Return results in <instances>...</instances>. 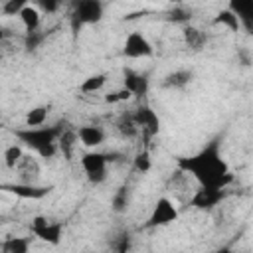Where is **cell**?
<instances>
[{"instance_id":"obj_30","label":"cell","mask_w":253,"mask_h":253,"mask_svg":"<svg viewBox=\"0 0 253 253\" xmlns=\"http://www.w3.org/2000/svg\"><path fill=\"white\" fill-rule=\"evenodd\" d=\"M130 99V93L126 89H119V91H113L105 97L107 103H123V101H128Z\"/></svg>"},{"instance_id":"obj_19","label":"cell","mask_w":253,"mask_h":253,"mask_svg":"<svg viewBox=\"0 0 253 253\" xmlns=\"http://www.w3.org/2000/svg\"><path fill=\"white\" fill-rule=\"evenodd\" d=\"M47 115H49V105H38L34 109H30L26 113V126L28 128H36V126H43L45 121H47Z\"/></svg>"},{"instance_id":"obj_34","label":"cell","mask_w":253,"mask_h":253,"mask_svg":"<svg viewBox=\"0 0 253 253\" xmlns=\"http://www.w3.org/2000/svg\"><path fill=\"white\" fill-rule=\"evenodd\" d=\"M4 38H6V30H4V28H2V26H0V42H2V40H4Z\"/></svg>"},{"instance_id":"obj_26","label":"cell","mask_w":253,"mask_h":253,"mask_svg":"<svg viewBox=\"0 0 253 253\" xmlns=\"http://www.w3.org/2000/svg\"><path fill=\"white\" fill-rule=\"evenodd\" d=\"M117 130H119V134H121L123 138H134V136L138 134V128H136V125H134V121H132L130 115H125V117L117 123Z\"/></svg>"},{"instance_id":"obj_21","label":"cell","mask_w":253,"mask_h":253,"mask_svg":"<svg viewBox=\"0 0 253 253\" xmlns=\"http://www.w3.org/2000/svg\"><path fill=\"white\" fill-rule=\"evenodd\" d=\"M105 83H107V75H105V73H93V75H89V77H85V79L81 81L79 91L91 95V93L101 91V89L105 87Z\"/></svg>"},{"instance_id":"obj_33","label":"cell","mask_w":253,"mask_h":253,"mask_svg":"<svg viewBox=\"0 0 253 253\" xmlns=\"http://www.w3.org/2000/svg\"><path fill=\"white\" fill-rule=\"evenodd\" d=\"M211 253H233V251H231V247L225 245V247H219V249H215V251H211Z\"/></svg>"},{"instance_id":"obj_29","label":"cell","mask_w":253,"mask_h":253,"mask_svg":"<svg viewBox=\"0 0 253 253\" xmlns=\"http://www.w3.org/2000/svg\"><path fill=\"white\" fill-rule=\"evenodd\" d=\"M24 6H26L24 0H8V2H4V4L0 6V10H2L6 16H18Z\"/></svg>"},{"instance_id":"obj_3","label":"cell","mask_w":253,"mask_h":253,"mask_svg":"<svg viewBox=\"0 0 253 253\" xmlns=\"http://www.w3.org/2000/svg\"><path fill=\"white\" fill-rule=\"evenodd\" d=\"M115 158L107 152H97V150H89L81 156V168L85 178L91 184H103L107 180V172H109V162H113Z\"/></svg>"},{"instance_id":"obj_14","label":"cell","mask_w":253,"mask_h":253,"mask_svg":"<svg viewBox=\"0 0 253 253\" xmlns=\"http://www.w3.org/2000/svg\"><path fill=\"white\" fill-rule=\"evenodd\" d=\"M16 170L20 172V182L22 184H36L40 178V164L36 158L32 156H22V160L18 162Z\"/></svg>"},{"instance_id":"obj_1","label":"cell","mask_w":253,"mask_h":253,"mask_svg":"<svg viewBox=\"0 0 253 253\" xmlns=\"http://www.w3.org/2000/svg\"><path fill=\"white\" fill-rule=\"evenodd\" d=\"M176 166L180 172L192 176L202 188L225 190L233 182V172L221 154V136H213L196 154L178 156Z\"/></svg>"},{"instance_id":"obj_13","label":"cell","mask_w":253,"mask_h":253,"mask_svg":"<svg viewBox=\"0 0 253 253\" xmlns=\"http://www.w3.org/2000/svg\"><path fill=\"white\" fill-rule=\"evenodd\" d=\"M194 81V71L192 69H174L170 73H166L162 77V87L164 89H172V91H180V89H186L190 83Z\"/></svg>"},{"instance_id":"obj_32","label":"cell","mask_w":253,"mask_h":253,"mask_svg":"<svg viewBox=\"0 0 253 253\" xmlns=\"http://www.w3.org/2000/svg\"><path fill=\"white\" fill-rule=\"evenodd\" d=\"M36 8H38L40 12L43 10V12L51 14V12H55V10L59 8V2H55V0H47V2H45V0H40V2L36 4Z\"/></svg>"},{"instance_id":"obj_10","label":"cell","mask_w":253,"mask_h":253,"mask_svg":"<svg viewBox=\"0 0 253 253\" xmlns=\"http://www.w3.org/2000/svg\"><path fill=\"white\" fill-rule=\"evenodd\" d=\"M123 89H126L130 93V97H138L142 99L144 95H148L150 89V81L144 73H138L130 67L123 69Z\"/></svg>"},{"instance_id":"obj_31","label":"cell","mask_w":253,"mask_h":253,"mask_svg":"<svg viewBox=\"0 0 253 253\" xmlns=\"http://www.w3.org/2000/svg\"><path fill=\"white\" fill-rule=\"evenodd\" d=\"M42 42H43V34H40V32L26 34V47L28 49H38Z\"/></svg>"},{"instance_id":"obj_8","label":"cell","mask_w":253,"mask_h":253,"mask_svg":"<svg viewBox=\"0 0 253 253\" xmlns=\"http://www.w3.org/2000/svg\"><path fill=\"white\" fill-rule=\"evenodd\" d=\"M130 117H132L136 128L142 130V134H144L146 138H152V136L158 134V130H160V119H158V115L154 113L152 107L140 105V107L134 109V113H132Z\"/></svg>"},{"instance_id":"obj_18","label":"cell","mask_w":253,"mask_h":253,"mask_svg":"<svg viewBox=\"0 0 253 253\" xmlns=\"http://www.w3.org/2000/svg\"><path fill=\"white\" fill-rule=\"evenodd\" d=\"M239 20V26H243L247 32H251V18H253V2H229L227 6Z\"/></svg>"},{"instance_id":"obj_6","label":"cell","mask_w":253,"mask_h":253,"mask_svg":"<svg viewBox=\"0 0 253 253\" xmlns=\"http://www.w3.org/2000/svg\"><path fill=\"white\" fill-rule=\"evenodd\" d=\"M178 215H180V211H178L176 204H174L170 198L162 196V198H158V200L154 202L152 211H150V215H148L144 227H146V229H152V227L170 225V223L178 221Z\"/></svg>"},{"instance_id":"obj_4","label":"cell","mask_w":253,"mask_h":253,"mask_svg":"<svg viewBox=\"0 0 253 253\" xmlns=\"http://www.w3.org/2000/svg\"><path fill=\"white\" fill-rule=\"evenodd\" d=\"M105 14V4L101 0H79L73 4L71 12V28L73 32H79L81 26L99 24Z\"/></svg>"},{"instance_id":"obj_11","label":"cell","mask_w":253,"mask_h":253,"mask_svg":"<svg viewBox=\"0 0 253 253\" xmlns=\"http://www.w3.org/2000/svg\"><path fill=\"white\" fill-rule=\"evenodd\" d=\"M0 190H4L8 194H14L18 198H24V200H42L51 192V186H38V184L18 182V184H2Z\"/></svg>"},{"instance_id":"obj_35","label":"cell","mask_w":253,"mask_h":253,"mask_svg":"<svg viewBox=\"0 0 253 253\" xmlns=\"http://www.w3.org/2000/svg\"><path fill=\"white\" fill-rule=\"evenodd\" d=\"M0 253H4V251H0Z\"/></svg>"},{"instance_id":"obj_5","label":"cell","mask_w":253,"mask_h":253,"mask_svg":"<svg viewBox=\"0 0 253 253\" xmlns=\"http://www.w3.org/2000/svg\"><path fill=\"white\" fill-rule=\"evenodd\" d=\"M30 231L43 243H49V245H59L61 239H63V231H65V225L63 221H55V219H47L43 215H36L30 223Z\"/></svg>"},{"instance_id":"obj_23","label":"cell","mask_w":253,"mask_h":253,"mask_svg":"<svg viewBox=\"0 0 253 253\" xmlns=\"http://www.w3.org/2000/svg\"><path fill=\"white\" fill-rule=\"evenodd\" d=\"M128 202H130V192L126 186H121L119 190H115V194L111 198V210L115 213H123V211H126Z\"/></svg>"},{"instance_id":"obj_20","label":"cell","mask_w":253,"mask_h":253,"mask_svg":"<svg viewBox=\"0 0 253 253\" xmlns=\"http://www.w3.org/2000/svg\"><path fill=\"white\" fill-rule=\"evenodd\" d=\"M213 24H215V26H223V28H227L229 32H239V30H241L237 16H235L229 8L219 10V12L215 14V18H213Z\"/></svg>"},{"instance_id":"obj_22","label":"cell","mask_w":253,"mask_h":253,"mask_svg":"<svg viewBox=\"0 0 253 253\" xmlns=\"http://www.w3.org/2000/svg\"><path fill=\"white\" fill-rule=\"evenodd\" d=\"M4 253H30V237L12 235L2 243Z\"/></svg>"},{"instance_id":"obj_17","label":"cell","mask_w":253,"mask_h":253,"mask_svg":"<svg viewBox=\"0 0 253 253\" xmlns=\"http://www.w3.org/2000/svg\"><path fill=\"white\" fill-rule=\"evenodd\" d=\"M75 144H77V128H69L67 123H65L63 130H61V134L57 138V150H61L63 156L67 160H71V154H73Z\"/></svg>"},{"instance_id":"obj_7","label":"cell","mask_w":253,"mask_h":253,"mask_svg":"<svg viewBox=\"0 0 253 253\" xmlns=\"http://www.w3.org/2000/svg\"><path fill=\"white\" fill-rule=\"evenodd\" d=\"M154 53L152 43L148 42V38L142 32H130L123 43V55L128 59H142V57H150Z\"/></svg>"},{"instance_id":"obj_16","label":"cell","mask_w":253,"mask_h":253,"mask_svg":"<svg viewBox=\"0 0 253 253\" xmlns=\"http://www.w3.org/2000/svg\"><path fill=\"white\" fill-rule=\"evenodd\" d=\"M182 38H184V43L188 45V49H192V51H202L208 43L206 34L200 28L190 26V24L182 28Z\"/></svg>"},{"instance_id":"obj_15","label":"cell","mask_w":253,"mask_h":253,"mask_svg":"<svg viewBox=\"0 0 253 253\" xmlns=\"http://www.w3.org/2000/svg\"><path fill=\"white\" fill-rule=\"evenodd\" d=\"M26 34H34V32H40V26H42V12L36 8V4H26L22 8V12L18 14Z\"/></svg>"},{"instance_id":"obj_12","label":"cell","mask_w":253,"mask_h":253,"mask_svg":"<svg viewBox=\"0 0 253 253\" xmlns=\"http://www.w3.org/2000/svg\"><path fill=\"white\" fill-rule=\"evenodd\" d=\"M105 138H107V132L99 125H81V126H77V140H81V144L87 146V148L101 146L105 142Z\"/></svg>"},{"instance_id":"obj_9","label":"cell","mask_w":253,"mask_h":253,"mask_svg":"<svg viewBox=\"0 0 253 253\" xmlns=\"http://www.w3.org/2000/svg\"><path fill=\"white\" fill-rule=\"evenodd\" d=\"M225 190H221V188H198L194 194H192V198H190V206H194L196 210H202V211H210V210H213V208H217L221 202H223V198H225Z\"/></svg>"},{"instance_id":"obj_27","label":"cell","mask_w":253,"mask_h":253,"mask_svg":"<svg viewBox=\"0 0 253 253\" xmlns=\"http://www.w3.org/2000/svg\"><path fill=\"white\" fill-rule=\"evenodd\" d=\"M132 168H134L138 174L150 172V168H152V158H150V152H148L146 148L140 150V152H136V156L132 158Z\"/></svg>"},{"instance_id":"obj_28","label":"cell","mask_w":253,"mask_h":253,"mask_svg":"<svg viewBox=\"0 0 253 253\" xmlns=\"http://www.w3.org/2000/svg\"><path fill=\"white\" fill-rule=\"evenodd\" d=\"M113 247H115V253H128V249H130V233L123 231L121 235H117V239L113 241Z\"/></svg>"},{"instance_id":"obj_24","label":"cell","mask_w":253,"mask_h":253,"mask_svg":"<svg viewBox=\"0 0 253 253\" xmlns=\"http://www.w3.org/2000/svg\"><path fill=\"white\" fill-rule=\"evenodd\" d=\"M22 156H24V148L20 146V144H10V146H6L4 148V154H2V160H4V166L6 168H10V170H16V166H18V162L22 160Z\"/></svg>"},{"instance_id":"obj_25","label":"cell","mask_w":253,"mask_h":253,"mask_svg":"<svg viewBox=\"0 0 253 253\" xmlns=\"http://www.w3.org/2000/svg\"><path fill=\"white\" fill-rule=\"evenodd\" d=\"M192 16H194L192 8H188V6H174V8L168 12L166 18H168L170 22H174V24H184V26H188L190 20H192Z\"/></svg>"},{"instance_id":"obj_2","label":"cell","mask_w":253,"mask_h":253,"mask_svg":"<svg viewBox=\"0 0 253 253\" xmlns=\"http://www.w3.org/2000/svg\"><path fill=\"white\" fill-rule=\"evenodd\" d=\"M63 126H65V121H59V123L47 125V126L45 125L36 126V128L24 126V128H16L14 136L20 146L30 148L43 160H51L57 154V138H59Z\"/></svg>"}]
</instances>
